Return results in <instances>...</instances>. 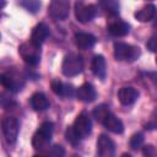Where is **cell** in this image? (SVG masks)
<instances>
[{"label": "cell", "instance_id": "1", "mask_svg": "<svg viewBox=\"0 0 157 157\" xmlns=\"http://www.w3.org/2000/svg\"><path fill=\"white\" fill-rule=\"evenodd\" d=\"M113 54H114L115 60H118V61L132 63L140 58L141 50L136 45H131V44L123 43V42H117V43H114Z\"/></svg>", "mask_w": 157, "mask_h": 157}, {"label": "cell", "instance_id": "2", "mask_svg": "<svg viewBox=\"0 0 157 157\" xmlns=\"http://www.w3.org/2000/svg\"><path fill=\"white\" fill-rule=\"evenodd\" d=\"M53 130H54V125H53L52 121L42 123L39 129L34 132V135L32 137V146H33V148L34 150H39V151L45 148L47 145L52 140Z\"/></svg>", "mask_w": 157, "mask_h": 157}, {"label": "cell", "instance_id": "3", "mask_svg": "<svg viewBox=\"0 0 157 157\" xmlns=\"http://www.w3.org/2000/svg\"><path fill=\"white\" fill-rule=\"evenodd\" d=\"M18 53L23 61L29 66H36L40 60V47L32 42L23 43L18 48Z\"/></svg>", "mask_w": 157, "mask_h": 157}, {"label": "cell", "instance_id": "4", "mask_svg": "<svg viewBox=\"0 0 157 157\" xmlns=\"http://www.w3.org/2000/svg\"><path fill=\"white\" fill-rule=\"evenodd\" d=\"M83 70V63L81 56L76 55V54H67L61 64V71L65 76L67 77H72L76 76L78 74H81Z\"/></svg>", "mask_w": 157, "mask_h": 157}, {"label": "cell", "instance_id": "5", "mask_svg": "<svg viewBox=\"0 0 157 157\" xmlns=\"http://www.w3.org/2000/svg\"><path fill=\"white\" fill-rule=\"evenodd\" d=\"M1 129H2L5 141L10 145L15 144L17 140V136H18V130H20L18 120L11 115L5 117L1 120Z\"/></svg>", "mask_w": 157, "mask_h": 157}, {"label": "cell", "instance_id": "6", "mask_svg": "<svg viewBox=\"0 0 157 157\" xmlns=\"http://www.w3.org/2000/svg\"><path fill=\"white\" fill-rule=\"evenodd\" d=\"M71 126H72L75 134L78 136L80 140L87 137L92 131V121H91V118H90L88 113L87 112H81L76 117V119H75V121Z\"/></svg>", "mask_w": 157, "mask_h": 157}, {"label": "cell", "instance_id": "7", "mask_svg": "<svg viewBox=\"0 0 157 157\" xmlns=\"http://www.w3.org/2000/svg\"><path fill=\"white\" fill-rule=\"evenodd\" d=\"M70 2L69 0H50L48 13L53 20H64L69 16Z\"/></svg>", "mask_w": 157, "mask_h": 157}, {"label": "cell", "instance_id": "8", "mask_svg": "<svg viewBox=\"0 0 157 157\" xmlns=\"http://www.w3.org/2000/svg\"><path fill=\"white\" fill-rule=\"evenodd\" d=\"M97 9L92 4H85L83 1H77L75 4V16L78 22L86 23L96 17Z\"/></svg>", "mask_w": 157, "mask_h": 157}, {"label": "cell", "instance_id": "9", "mask_svg": "<svg viewBox=\"0 0 157 157\" xmlns=\"http://www.w3.org/2000/svg\"><path fill=\"white\" fill-rule=\"evenodd\" d=\"M0 81H1V85L11 92H18L25 86V80L18 74H16L13 71L1 74Z\"/></svg>", "mask_w": 157, "mask_h": 157}, {"label": "cell", "instance_id": "10", "mask_svg": "<svg viewBox=\"0 0 157 157\" xmlns=\"http://www.w3.org/2000/svg\"><path fill=\"white\" fill-rule=\"evenodd\" d=\"M97 153L101 157H112L115 153V144L114 141L104 135L101 134L97 139Z\"/></svg>", "mask_w": 157, "mask_h": 157}, {"label": "cell", "instance_id": "11", "mask_svg": "<svg viewBox=\"0 0 157 157\" xmlns=\"http://www.w3.org/2000/svg\"><path fill=\"white\" fill-rule=\"evenodd\" d=\"M139 98V91L131 86H124L118 91V99L123 105H130Z\"/></svg>", "mask_w": 157, "mask_h": 157}, {"label": "cell", "instance_id": "12", "mask_svg": "<svg viewBox=\"0 0 157 157\" xmlns=\"http://www.w3.org/2000/svg\"><path fill=\"white\" fill-rule=\"evenodd\" d=\"M97 97V93H96V90L94 87L91 85V83H83L81 85L77 90H76V98L81 102H85V103H90V102H93Z\"/></svg>", "mask_w": 157, "mask_h": 157}, {"label": "cell", "instance_id": "13", "mask_svg": "<svg viewBox=\"0 0 157 157\" xmlns=\"http://www.w3.org/2000/svg\"><path fill=\"white\" fill-rule=\"evenodd\" d=\"M48 36H49V28H48V26L45 25V23H38L34 28H33V31H32V33H31V42L32 43H34L36 45H42L43 43H44V40L48 38Z\"/></svg>", "mask_w": 157, "mask_h": 157}, {"label": "cell", "instance_id": "14", "mask_svg": "<svg viewBox=\"0 0 157 157\" xmlns=\"http://www.w3.org/2000/svg\"><path fill=\"white\" fill-rule=\"evenodd\" d=\"M75 43L80 49H91L96 44V37L91 33L86 32H78L75 34Z\"/></svg>", "mask_w": 157, "mask_h": 157}, {"label": "cell", "instance_id": "15", "mask_svg": "<svg viewBox=\"0 0 157 157\" xmlns=\"http://www.w3.org/2000/svg\"><path fill=\"white\" fill-rule=\"evenodd\" d=\"M102 125L104 128H107L109 131L114 132V134H121L124 131V125H123L121 120L119 118H117L112 112L105 117V119L103 120Z\"/></svg>", "mask_w": 157, "mask_h": 157}, {"label": "cell", "instance_id": "16", "mask_svg": "<svg viewBox=\"0 0 157 157\" xmlns=\"http://www.w3.org/2000/svg\"><path fill=\"white\" fill-rule=\"evenodd\" d=\"M129 31H130V25L126 23L125 21L117 20L108 25V32L114 37H124L129 33Z\"/></svg>", "mask_w": 157, "mask_h": 157}, {"label": "cell", "instance_id": "17", "mask_svg": "<svg viewBox=\"0 0 157 157\" xmlns=\"http://www.w3.org/2000/svg\"><path fill=\"white\" fill-rule=\"evenodd\" d=\"M52 90L55 94L61 96V97H72L75 92V88L72 85L61 82L59 80H55L52 82Z\"/></svg>", "mask_w": 157, "mask_h": 157}, {"label": "cell", "instance_id": "18", "mask_svg": "<svg viewBox=\"0 0 157 157\" xmlns=\"http://www.w3.org/2000/svg\"><path fill=\"white\" fill-rule=\"evenodd\" d=\"M91 69H92V72L94 74V76H97L101 80L105 78L107 67H105V60L102 55H96L93 58L92 64H91Z\"/></svg>", "mask_w": 157, "mask_h": 157}, {"label": "cell", "instance_id": "19", "mask_svg": "<svg viewBox=\"0 0 157 157\" xmlns=\"http://www.w3.org/2000/svg\"><path fill=\"white\" fill-rule=\"evenodd\" d=\"M155 15H156V6L153 4H147L134 13L135 18L140 22H148L155 17Z\"/></svg>", "mask_w": 157, "mask_h": 157}, {"label": "cell", "instance_id": "20", "mask_svg": "<svg viewBox=\"0 0 157 157\" xmlns=\"http://www.w3.org/2000/svg\"><path fill=\"white\" fill-rule=\"evenodd\" d=\"M29 102H31V107L37 112L45 110L49 107V101H48L47 96L42 92H37V93L32 94Z\"/></svg>", "mask_w": 157, "mask_h": 157}, {"label": "cell", "instance_id": "21", "mask_svg": "<svg viewBox=\"0 0 157 157\" xmlns=\"http://www.w3.org/2000/svg\"><path fill=\"white\" fill-rule=\"evenodd\" d=\"M98 6L108 16H117L119 13V4L117 0H98Z\"/></svg>", "mask_w": 157, "mask_h": 157}, {"label": "cell", "instance_id": "22", "mask_svg": "<svg viewBox=\"0 0 157 157\" xmlns=\"http://www.w3.org/2000/svg\"><path fill=\"white\" fill-rule=\"evenodd\" d=\"M110 113V110H109V108L105 105V104H99V105H97L94 109H93V117H94V119L98 121V123H103V120L105 119V117L108 115Z\"/></svg>", "mask_w": 157, "mask_h": 157}, {"label": "cell", "instance_id": "23", "mask_svg": "<svg viewBox=\"0 0 157 157\" xmlns=\"http://www.w3.org/2000/svg\"><path fill=\"white\" fill-rule=\"evenodd\" d=\"M20 5L25 7L27 11L36 13L40 7V1L39 0H20Z\"/></svg>", "mask_w": 157, "mask_h": 157}, {"label": "cell", "instance_id": "24", "mask_svg": "<svg viewBox=\"0 0 157 157\" xmlns=\"http://www.w3.org/2000/svg\"><path fill=\"white\" fill-rule=\"evenodd\" d=\"M144 141V135L141 132H136L130 137V147L132 150H137Z\"/></svg>", "mask_w": 157, "mask_h": 157}, {"label": "cell", "instance_id": "25", "mask_svg": "<svg viewBox=\"0 0 157 157\" xmlns=\"http://www.w3.org/2000/svg\"><path fill=\"white\" fill-rule=\"evenodd\" d=\"M65 137H66V140H67L71 145H77L78 141H80V139H78V136L75 134L72 126H69V128L66 129V131H65Z\"/></svg>", "mask_w": 157, "mask_h": 157}, {"label": "cell", "instance_id": "26", "mask_svg": "<svg viewBox=\"0 0 157 157\" xmlns=\"http://www.w3.org/2000/svg\"><path fill=\"white\" fill-rule=\"evenodd\" d=\"M44 153L49 155V156H63L64 155V148L61 146L55 145V146L52 147V150H49L48 152H44Z\"/></svg>", "mask_w": 157, "mask_h": 157}, {"label": "cell", "instance_id": "27", "mask_svg": "<svg viewBox=\"0 0 157 157\" xmlns=\"http://www.w3.org/2000/svg\"><path fill=\"white\" fill-rule=\"evenodd\" d=\"M142 153L147 157H151V156H157V150L152 146V145H146L144 146L142 148Z\"/></svg>", "mask_w": 157, "mask_h": 157}, {"label": "cell", "instance_id": "28", "mask_svg": "<svg viewBox=\"0 0 157 157\" xmlns=\"http://www.w3.org/2000/svg\"><path fill=\"white\" fill-rule=\"evenodd\" d=\"M146 47L151 50V52H155L157 53V36H153L148 39V42L146 43Z\"/></svg>", "mask_w": 157, "mask_h": 157}, {"label": "cell", "instance_id": "29", "mask_svg": "<svg viewBox=\"0 0 157 157\" xmlns=\"http://www.w3.org/2000/svg\"><path fill=\"white\" fill-rule=\"evenodd\" d=\"M156 63H157V56H156Z\"/></svg>", "mask_w": 157, "mask_h": 157}]
</instances>
